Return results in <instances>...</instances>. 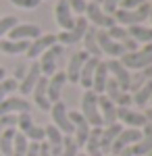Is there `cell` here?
Here are the masks:
<instances>
[{
  "mask_svg": "<svg viewBox=\"0 0 152 156\" xmlns=\"http://www.w3.org/2000/svg\"><path fill=\"white\" fill-rule=\"evenodd\" d=\"M119 60L127 71H142L152 65V44H144L133 52H125Z\"/></svg>",
  "mask_w": 152,
  "mask_h": 156,
  "instance_id": "1",
  "label": "cell"
},
{
  "mask_svg": "<svg viewBox=\"0 0 152 156\" xmlns=\"http://www.w3.org/2000/svg\"><path fill=\"white\" fill-rule=\"evenodd\" d=\"M79 112L83 115V119L88 121L90 127H102V119H100V110H98V94L92 90H83L81 100H79Z\"/></svg>",
  "mask_w": 152,
  "mask_h": 156,
  "instance_id": "2",
  "label": "cell"
},
{
  "mask_svg": "<svg viewBox=\"0 0 152 156\" xmlns=\"http://www.w3.org/2000/svg\"><path fill=\"white\" fill-rule=\"evenodd\" d=\"M148 11H150V4H142L133 11H125V9H117L113 19L117 25L123 27H131V25H144V21H148Z\"/></svg>",
  "mask_w": 152,
  "mask_h": 156,
  "instance_id": "3",
  "label": "cell"
},
{
  "mask_svg": "<svg viewBox=\"0 0 152 156\" xmlns=\"http://www.w3.org/2000/svg\"><path fill=\"white\" fill-rule=\"evenodd\" d=\"M88 27H90V23L85 21L83 15L75 17V23H73V27H71L69 31L56 34V44H60L63 48L65 46H73V44H79L83 40V36H85V31H88Z\"/></svg>",
  "mask_w": 152,
  "mask_h": 156,
  "instance_id": "4",
  "label": "cell"
},
{
  "mask_svg": "<svg viewBox=\"0 0 152 156\" xmlns=\"http://www.w3.org/2000/svg\"><path fill=\"white\" fill-rule=\"evenodd\" d=\"M83 17H85V21L92 23V27H96V29H108V27L117 25L115 19H113V15H106V12L102 11V6L96 4V2H88V4H85Z\"/></svg>",
  "mask_w": 152,
  "mask_h": 156,
  "instance_id": "5",
  "label": "cell"
},
{
  "mask_svg": "<svg viewBox=\"0 0 152 156\" xmlns=\"http://www.w3.org/2000/svg\"><path fill=\"white\" fill-rule=\"evenodd\" d=\"M48 112H50L52 125H54L63 135H73V125H71V121H69V108H67V104H65L63 100L54 102Z\"/></svg>",
  "mask_w": 152,
  "mask_h": 156,
  "instance_id": "6",
  "label": "cell"
},
{
  "mask_svg": "<svg viewBox=\"0 0 152 156\" xmlns=\"http://www.w3.org/2000/svg\"><path fill=\"white\" fill-rule=\"evenodd\" d=\"M63 52H65V48H63L60 44H54V46H50V48L40 56L38 65H40V71H42L44 77H50V75L56 73V65H59V58L63 56Z\"/></svg>",
  "mask_w": 152,
  "mask_h": 156,
  "instance_id": "7",
  "label": "cell"
},
{
  "mask_svg": "<svg viewBox=\"0 0 152 156\" xmlns=\"http://www.w3.org/2000/svg\"><path fill=\"white\" fill-rule=\"evenodd\" d=\"M96 42H98L100 52H102L104 56H108V58H121V56L125 54V48L108 36L106 29H96Z\"/></svg>",
  "mask_w": 152,
  "mask_h": 156,
  "instance_id": "8",
  "label": "cell"
},
{
  "mask_svg": "<svg viewBox=\"0 0 152 156\" xmlns=\"http://www.w3.org/2000/svg\"><path fill=\"white\" fill-rule=\"evenodd\" d=\"M142 137V129H131V127H123L121 133H119L117 137H115V142L110 146V152L108 154L117 156L121 150H125V148H131V146H136L140 142Z\"/></svg>",
  "mask_w": 152,
  "mask_h": 156,
  "instance_id": "9",
  "label": "cell"
},
{
  "mask_svg": "<svg viewBox=\"0 0 152 156\" xmlns=\"http://www.w3.org/2000/svg\"><path fill=\"white\" fill-rule=\"evenodd\" d=\"M69 121L73 125V135L71 137L75 140V144L79 146V150H81L85 140H88V135H90V131H92V127L88 125V121L83 119V115L79 110H69Z\"/></svg>",
  "mask_w": 152,
  "mask_h": 156,
  "instance_id": "10",
  "label": "cell"
},
{
  "mask_svg": "<svg viewBox=\"0 0 152 156\" xmlns=\"http://www.w3.org/2000/svg\"><path fill=\"white\" fill-rule=\"evenodd\" d=\"M117 123L125 125V127H131V129H142L148 121H146V117H144V112L133 110L131 106H127V108H119L117 106Z\"/></svg>",
  "mask_w": 152,
  "mask_h": 156,
  "instance_id": "11",
  "label": "cell"
},
{
  "mask_svg": "<svg viewBox=\"0 0 152 156\" xmlns=\"http://www.w3.org/2000/svg\"><path fill=\"white\" fill-rule=\"evenodd\" d=\"M106 62V69H108V75L121 85L123 92H129V81H131V71H127L119 58H108L104 60Z\"/></svg>",
  "mask_w": 152,
  "mask_h": 156,
  "instance_id": "12",
  "label": "cell"
},
{
  "mask_svg": "<svg viewBox=\"0 0 152 156\" xmlns=\"http://www.w3.org/2000/svg\"><path fill=\"white\" fill-rule=\"evenodd\" d=\"M54 44H56V36H54V34H42L40 37H35V40L29 42V48L25 52V56L35 60V58H40L50 46H54Z\"/></svg>",
  "mask_w": 152,
  "mask_h": 156,
  "instance_id": "13",
  "label": "cell"
},
{
  "mask_svg": "<svg viewBox=\"0 0 152 156\" xmlns=\"http://www.w3.org/2000/svg\"><path fill=\"white\" fill-rule=\"evenodd\" d=\"M42 36V29H40V25L35 23H17L13 27L11 31H9V40H19V42H31L35 37Z\"/></svg>",
  "mask_w": 152,
  "mask_h": 156,
  "instance_id": "14",
  "label": "cell"
},
{
  "mask_svg": "<svg viewBox=\"0 0 152 156\" xmlns=\"http://www.w3.org/2000/svg\"><path fill=\"white\" fill-rule=\"evenodd\" d=\"M42 77V71H40V65H38V60H34L29 67H27V71H25L23 79L19 81V85H17V92L21 94V96H29L31 94V90L35 87V83H38V79Z\"/></svg>",
  "mask_w": 152,
  "mask_h": 156,
  "instance_id": "15",
  "label": "cell"
},
{
  "mask_svg": "<svg viewBox=\"0 0 152 156\" xmlns=\"http://www.w3.org/2000/svg\"><path fill=\"white\" fill-rule=\"evenodd\" d=\"M65 85H67V75H65V71H56L54 75L46 77V92H48L50 104H54V102L60 100Z\"/></svg>",
  "mask_w": 152,
  "mask_h": 156,
  "instance_id": "16",
  "label": "cell"
},
{
  "mask_svg": "<svg viewBox=\"0 0 152 156\" xmlns=\"http://www.w3.org/2000/svg\"><path fill=\"white\" fill-rule=\"evenodd\" d=\"M21 112H31V104L23 96H9L0 102V117L2 115H21Z\"/></svg>",
  "mask_w": 152,
  "mask_h": 156,
  "instance_id": "17",
  "label": "cell"
},
{
  "mask_svg": "<svg viewBox=\"0 0 152 156\" xmlns=\"http://www.w3.org/2000/svg\"><path fill=\"white\" fill-rule=\"evenodd\" d=\"M54 21L59 23L60 31H69L73 27L75 15L71 11V6L67 4V0H56V4H54Z\"/></svg>",
  "mask_w": 152,
  "mask_h": 156,
  "instance_id": "18",
  "label": "cell"
},
{
  "mask_svg": "<svg viewBox=\"0 0 152 156\" xmlns=\"http://www.w3.org/2000/svg\"><path fill=\"white\" fill-rule=\"evenodd\" d=\"M98 110H100L102 127L117 123V104H115V102H110L104 94H98Z\"/></svg>",
  "mask_w": 152,
  "mask_h": 156,
  "instance_id": "19",
  "label": "cell"
},
{
  "mask_svg": "<svg viewBox=\"0 0 152 156\" xmlns=\"http://www.w3.org/2000/svg\"><path fill=\"white\" fill-rule=\"evenodd\" d=\"M85 60H88V54H85L83 50H77L75 54H71L69 65H67V71H65L69 83H77L79 73H81V67H83V62H85Z\"/></svg>",
  "mask_w": 152,
  "mask_h": 156,
  "instance_id": "20",
  "label": "cell"
},
{
  "mask_svg": "<svg viewBox=\"0 0 152 156\" xmlns=\"http://www.w3.org/2000/svg\"><path fill=\"white\" fill-rule=\"evenodd\" d=\"M29 96L34 98V104L38 106V110H44V112H48L50 110V100H48V92H46V77L42 75L40 79H38V83H35V87L31 90V94Z\"/></svg>",
  "mask_w": 152,
  "mask_h": 156,
  "instance_id": "21",
  "label": "cell"
},
{
  "mask_svg": "<svg viewBox=\"0 0 152 156\" xmlns=\"http://www.w3.org/2000/svg\"><path fill=\"white\" fill-rule=\"evenodd\" d=\"M63 140H65V135L50 123V125H46L44 127V142H46V146L50 148V152L54 156L60 154V148H63Z\"/></svg>",
  "mask_w": 152,
  "mask_h": 156,
  "instance_id": "22",
  "label": "cell"
},
{
  "mask_svg": "<svg viewBox=\"0 0 152 156\" xmlns=\"http://www.w3.org/2000/svg\"><path fill=\"white\" fill-rule=\"evenodd\" d=\"M102 58H94V56H88V60L83 62L81 67V73H79V79H77V83L81 85L83 90H92V79H94V71H96V67H98V62Z\"/></svg>",
  "mask_w": 152,
  "mask_h": 156,
  "instance_id": "23",
  "label": "cell"
},
{
  "mask_svg": "<svg viewBox=\"0 0 152 156\" xmlns=\"http://www.w3.org/2000/svg\"><path fill=\"white\" fill-rule=\"evenodd\" d=\"M121 129H123L121 123H113V125L102 127V131H100V148H102V154H108L110 152V146L115 142V137L121 133Z\"/></svg>",
  "mask_w": 152,
  "mask_h": 156,
  "instance_id": "24",
  "label": "cell"
},
{
  "mask_svg": "<svg viewBox=\"0 0 152 156\" xmlns=\"http://www.w3.org/2000/svg\"><path fill=\"white\" fill-rule=\"evenodd\" d=\"M152 150V125L146 123L142 127V137L136 146H131V154L133 156H144Z\"/></svg>",
  "mask_w": 152,
  "mask_h": 156,
  "instance_id": "25",
  "label": "cell"
},
{
  "mask_svg": "<svg viewBox=\"0 0 152 156\" xmlns=\"http://www.w3.org/2000/svg\"><path fill=\"white\" fill-rule=\"evenodd\" d=\"M100 131H102V127H92V131L88 135V140L83 144V152L88 156H104L100 148Z\"/></svg>",
  "mask_w": 152,
  "mask_h": 156,
  "instance_id": "26",
  "label": "cell"
},
{
  "mask_svg": "<svg viewBox=\"0 0 152 156\" xmlns=\"http://www.w3.org/2000/svg\"><path fill=\"white\" fill-rule=\"evenodd\" d=\"M83 44V52L88 54V56H94V58H102V52L98 48V42H96V27H88V31H85V36L81 40Z\"/></svg>",
  "mask_w": 152,
  "mask_h": 156,
  "instance_id": "27",
  "label": "cell"
},
{
  "mask_svg": "<svg viewBox=\"0 0 152 156\" xmlns=\"http://www.w3.org/2000/svg\"><path fill=\"white\" fill-rule=\"evenodd\" d=\"M29 48V42H19V40H9L2 37L0 40V52L9 54V56H17V54H25Z\"/></svg>",
  "mask_w": 152,
  "mask_h": 156,
  "instance_id": "28",
  "label": "cell"
},
{
  "mask_svg": "<svg viewBox=\"0 0 152 156\" xmlns=\"http://www.w3.org/2000/svg\"><path fill=\"white\" fill-rule=\"evenodd\" d=\"M152 98V79H148L144 85H140L133 94H131V104H136L138 108H144L146 104H150Z\"/></svg>",
  "mask_w": 152,
  "mask_h": 156,
  "instance_id": "29",
  "label": "cell"
},
{
  "mask_svg": "<svg viewBox=\"0 0 152 156\" xmlns=\"http://www.w3.org/2000/svg\"><path fill=\"white\" fill-rule=\"evenodd\" d=\"M108 69H106V62L104 60H100L98 62V67H96V71H94V79H92V92L96 94H102L104 92V85L108 81Z\"/></svg>",
  "mask_w": 152,
  "mask_h": 156,
  "instance_id": "30",
  "label": "cell"
},
{
  "mask_svg": "<svg viewBox=\"0 0 152 156\" xmlns=\"http://www.w3.org/2000/svg\"><path fill=\"white\" fill-rule=\"evenodd\" d=\"M129 37H133L138 44H152V27L146 25H131L127 27Z\"/></svg>",
  "mask_w": 152,
  "mask_h": 156,
  "instance_id": "31",
  "label": "cell"
},
{
  "mask_svg": "<svg viewBox=\"0 0 152 156\" xmlns=\"http://www.w3.org/2000/svg\"><path fill=\"white\" fill-rule=\"evenodd\" d=\"M148 79H152V65L150 67H146V69H142V71H136L131 73V81H129V94H133L140 85H144Z\"/></svg>",
  "mask_w": 152,
  "mask_h": 156,
  "instance_id": "32",
  "label": "cell"
},
{
  "mask_svg": "<svg viewBox=\"0 0 152 156\" xmlns=\"http://www.w3.org/2000/svg\"><path fill=\"white\" fill-rule=\"evenodd\" d=\"M17 129H4L0 135V152L2 156H13V140H15Z\"/></svg>",
  "mask_w": 152,
  "mask_h": 156,
  "instance_id": "33",
  "label": "cell"
},
{
  "mask_svg": "<svg viewBox=\"0 0 152 156\" xmlns=\"http://www.w3.org/2000/svg\"><path fill=\"white\" fill-rule=\"evenodd\" d=\"M17 85H19L17 79H13V77H4V79L0 81V102H2L4 98H9V96H15Z\"/></svg>",
  "mask_w": 152,
  "mask_h": 156,
  "instance_id": "34",
  "label": "cell"
},
{
  "mask_svg": "<svg viewBox=\"0 0 152 156\" xmlns=\"http://www.w3.org/2000/svg\"><path fill=\"white\" fill-rule=\"evenodd\" d=\"M27 146H29V140L21 131H17L15 133V140H13V156H25Z\"/></svg>",
  "mask_w": 152,
  "mask_h": 156,
  "instance_id": "35",
  "label": "cell"
},
{
  "mask_svg": "<svg viewBox=\"0 0 152 156\" xmlns=\"http://www.w3.org/2000/svg\"><path fill=\"white\" fill-rule=\"evenodd\" d=\"M110 102H117L119 100V96L123 94V90H121V85L113 79V77H108V81H106V85H104V92H102Z\"/></svg>",
  "mask_w": 152,
  "mask_h": 156,
  "instance_id": "36",
  "label": "cell"
},
{
  "mask_svg": "<svg viewBox=\"0 0 152 156\" xmlns=\"http://www.w3.org/2000/svg\"><path fill=\"white\" fill-rule=\"evenodd\" d=\"M106 34L113 37L115 42H119L121 46L129 40V31H127V27H123V25H113V27H108V29H106Z\"/></svg>",
  "mask_w": 152,
  "mask_h": 156,
  "instance_id": "37",
  "label": "cell"
},
{
  "mask_svg": "<svg viewBox=\"0 0 152 156\" xmlns=\"http://www.w3.org/2000/svg\"><path fill=\"white\" fill-rule=\"evenodd\" d=\"M23 135L29 140V142L42 144V142H44V127H42V125H38V123H34V125H31V127H29Z\"/></svg>",
  "mask_w": 152,
  "mask_h": 156,
  "instance_id": "38",
  "label": "cell"
},
{
  "mask_svg": "<svg viewBox=\"0 0 152 156\" xmlns=\"http://www.w3.org/2000/svg\"><path fill=\"white\" fill-rule=\"evenodd\" d=\"M79 152V146L75 144V140L71 137V135H65V140H63V148H60V154L59 156H77Z\"/></svg>",
  "mask_w": 152,
  "mask_h": 156,
  "instance_id": "39",
  "label": "cell"
},
{
  "mask_svg": "<svg viewBox=\"0 0 152 156\" xmlns=\"http://www.w3.org/2000/svg\"><path fill=\"white\" fill-rule=\"evenodd\" d=\"M17 23H19V19H17V17H13V15L0 17V40L9 36V31H11V29H13Z\"/></svg>",
  "mask_w": 152,
  "mask_h": 156,
  "instance_id": "40",
  "label": "cell"
},
{
  "mask_svg": "<svg viewBox=\"0 0 152 156\" xmlns=\"http://www.w3.org/2000/svg\"><path fill=\"white\" fill-rule=\"evenodd\" d=\"M9 2L15 4V6H19V9H27V11H31V9H38V6H40L42 0H9Z\"/></svg>",
  "mask_w": 152,
  "mask_h": 156,
  "instance_id": "41",
  "label": "cell"
},
{
  "mask_svg": "<svg viewBox=\"0 0 152 156\" xmlns=\"http://www.w3.org/2000/svg\"><path fill=\"white\" fill-rule=\"evenodd\" d=\"M0 127L2 129H15L17 127V115H2L0 117Z\"/></svg>",
  "mask_w": 152,
  "mask_h": 156,
  "instance_id": "42",
  "label": "cell"
},
{
  "mask_svg": "<svg viewBox=\"0 0 152 156\" xmlns=\"http://www.w3.org/2000/svg\"><path fill=\"white\" fill-rule=\"evenodd\" d=\"M121 2L123 0H102V11L106 12V15H115V11H117L119 6H121Z\"/></svg>",
  "mask_w": 152,
  "mask_h": 156,
  "instance_id": "43",
  "label": "cell"
},
{
  "mask_svg": "<svg viewBox=\"0 0 152 156\" xmlns=\"http://www.w3.org/2000/svg\"><path fill=\"white\" fill-rule=\"evenodd\" d=\"M67 4L71 6L73 15H83V11H85V4H88V0H67Z\"/></svg>",
  "mask_w": 152,
  "mask_h": 156,
  "instance_id": "44",
  "label": "cell"
},
{
  "mask_svg": "<svg viewBox=\"0 0 152 156\" xmlns=\"http://www.w3.org/2000/svg\"><path fill=\"white\" fill-rule=\"evenodd\" d=\"M146 2H150V0H123L119 9H125V11H133V9H138V6L146 4Z\"/></svg>",
  "mask_w": 152,
  "mask_h": 156,
  "instance_id": "45",
  "label": "cell"
},
{
  "mask_svg": "<svg viewBox=\"0 0 152 156\" xmlns=\"http://www.w3.org/2000/svg\"><path fill=\"white\" fill-rule=\"evenodd\" d=\"M25 71H27V67H23V65H17L15 67V75H13V79H17V81H21L23 79Z\"/></svg>",
  "mask_w": 152,
  "mask_h": 156,
  "instance_id": "46",
  "label": "cell"
},
{
  "mask_svg": "<svg viewBox=\"0 0 152 156\" xmlns=\"http://www.w3.org/2000/svg\"><path fill=\"white\" fill-rule=\"evenodd\" d=\"M40 156H54L52 152H50V148L46 146V142H42V144H40Z\"/></svg>",
  "mask_w": 152,
  "mask_h": 156,
  "instance_id": "47",
  "label": "cell"
},
{
  "mask_svg": "<svg viewBox=\"0 0 152 156\" xmlns=\"http://www.w3.org/2000/svg\"><path fill=\"white\" fill-rule=\"evenodd\" d=\"M144 117H146V121L152 125V108H148V110H144Z\"/></svg>",
  "mask_w": 152,
  "mask_h": 156,
  "instance_id": "48",
  "label": "cell"
},
{
  "mask_svg": "<svg viewBox=\"0 0 152 156\" xmlns=\"http://www.w3.org/2000/svg\"><path fill=\"white\" fill-rule=\"evenodd\" d=\"M117 156H133V154H131V148H125V150H121Z\"/></svg>",
  "mask_w": 152,
  "mask_h": 156,
  "instance_id": "49",
  "label": "cell"
},
{
  "mask_svg": "<svg viewBox=\"0 0 152 156\" xmlns=\"http://www.w3.org/2000/svg\"><path fill=\"white\" fill-rule=\"evenodd\" d=\"M4 77H6V71H4V67H0V81H2Z\"/></svg>",
  "mask_w": 152,
  "mask_h": 156,
  "instance_id": "50",
  "label": "cell"
},
{
  "mask_svg": "<svg viewBox=\"0 0 152 156\" xmlns=\"http://www.w3.org/2000/svg\"><path fill=\"white\" fill-rule=\"evenodd\" d=\"M88 2H96V4H102V0H88Z\"/></svg>",
  "mask_w": 152,
  "mask_h": 156,
  "instance_id": "51",
  "label": "cell"
},
{
  "mask_svg": "<svg viewBox=\"0 0 152 156\" xmlns=\"http://www.w3.org/2000/svg\"><path fill=\"white\" fill-rule=\"evenodd\" d=\"M77 156H88V154H85V152H81V150H79V152H77Z\"/></svg>",
  "mask_w": 152,
  "mask_h": 156,
  "instance_id": "52",
  "label": "cell"
},
{
  "mask_svg": "<svg viewBox=\"0 0 152 156\" xmlns=\"http://www.w3.org/2000/svg\"><path fill=\"white\" fill-rule=\"evenodd\" d=\"M144 156H152V150H150V152H148V154H144Z\"/></svg>",
  "mask_w": 152,
  "mask_h": 156,
  "instance_id": "53",
  "label": "cell"
},
{
  "mask_svg": "<svg viewBox=\"0 0 152 156\" xmlns=\"http://www.w3.org/2000/svg\"><path fill=\"white\" fill-rule=\"evenodd\" d=\"M104 156H113V154H104Z\"/></svg>",
  "mask_w": 152,
  "mask_h": 156,
  "instance_id": "54",
  "label": "cell"
},
{
  "mask_svg": "<svg viewBox=\"0 0 152 156\" xmlns=\"http://www.w3.org/2000/svg\"><path fill=\"white\" fill-rule=\"evenodd\" d=\"M0 156H2V152H0Z\"/></svg>",
  "mask_w": 152,
  "mask_h": 156,
  "instance_id": "55",
  "label": "cell"
},
{
  "mask_svg": "<svg viewBox=\"0 0 152 156\" xmlns=\"http://www.w3.org/2000/svg\"><path fill=\"white\" fill-rule=\"evenodd\" d=\"M150 102H152V98H150Z\"/></svg>",
  "mask_w": 152,
  "mask_h": 156,
  "instance_id": "56",
  "label": "cell"
}]
</instances>
